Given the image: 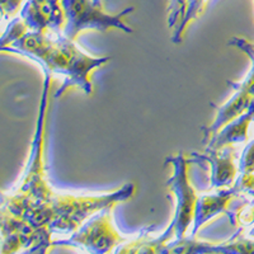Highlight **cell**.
I'll return each mask as SVG.
<instances>
[{"label":"cell","mask_w":254,"mask_h":254,"mask_svg":"<svg viewBox=\"0 0 254 254\" xmlns=\"http://www.w3.org/2000/svg\"><path fill=\"white\" fill-rule=\"evenodd\" d=\"M49 32H33L27 33L23 37L13 42L9 46L1 49L5 51L22 54L24 56L37 60L49 72H58L66 75L64 85L56 93V97L63 94L67 88L78 85L84 92L89 94L92 92L90 72L95 67L101 66L111 60L110 58L93 59L85 55L72 41L64 37L52 40L49 37Z\"/></svg>","instance_id":"cell-1"},{"label":"cell","mask_w":254,"mask_h":254,"mask_svg":"<svg viewBox=\"0 0 254 254\" xmlns=\"http://www.w3.org/2000/svg\"><path fill=\"white\" fill-rule=\"evenodd\" d=\"M133 190L135 186L128 183L115 193L99 197L55 193L50 201L27 211L23 217L35 226H47L59 231H76L87 217L125 201L133 193Z\"/></svg>","instance_id":"cell-2"},{"label":"cell","mask_w":254,"mask_h":254,"mask_svg":"<svg viewBox=\"0 0 254 254\" xmlns=\"http://www.w3.org/2000/svg\"><path fill=\"white\" fill-rule=\"evenodd\" d=\"M190 160H188L183 154H178L177 156H171L167 159V164H172L174 168V173L168 181V186L171 187L177 199L176 215L173 217L171 226L165 230L164 234L153 242L139 239L136 242L126 244V247L120 248L119 252L131 253V252H163V247L167 243L176 238V240L185 239L186 231L194 220L196 212L197 196L193 186L190 182Z\"/></svg>","instance_id":"cell-3"},{"label":"cell","mask_w":254,"mask_h":254,"mask_svg":"<svg viewBox=\"0 0 254 254\" xmlns=\"http://www.w3.org/2000/svg\"><path fill=\"white\" fill-rule=\"evenodd\" d=\"M46 71V70H45ZM50 74L46 71V80H45V92L41 103L40 119H38L37 132H36L35 141L32 146L31 160H29L28 169H27L24 178L20 182L19 190L6 201L4 198L3 210L8 211L15 216L23 217L27 211L47 202L54 197L55 192L50 188L46 181L44 179V164H42V149H44V128H45V115L47 107V92H49Z\"/></svg>","instance_id":"cell-4"},{"label":"cell","mask_w":254,"mask_h":254,"mask_svg":"<svg viewBox=\"0 0 254 254\" xmlns=\"http://www.w3.org/2000/svg\"><path fill=\"white\" fill-rule=\"evenodd\" d=\"M61 5L65 13L64 36L71 41L75 40L81 31L88 28L107 31L112 27H117L126 32H132L122 19L133 9H127L117 15H111L103 10L102 0H61Z\"/></svg>","instance_id":"cell-5"},{"label":"cell","mask_w":254,"mask_h":254,"mask_svg":"<svg viewBox=\"0 0 254 254\" xmlns=\"http://www.w3.org/2000/svg\"><path fill=\"white\" fill-rule=\"evenodd\" d=\"M113 207V206H112ZM112 207H107L94 215L89 222L81 226L70 239L55 242V244H70L87 248L95 253L111 252L115 246L125 242L124 238L115 230L112 222Z\"/></svg>","instance_id":"cell-6"},{"label":"cell","mask_w":254,"mask_h":254,"mask_svg":"<svg viewBox=\"0 0 254 254\" xmlns=\"http://www.w3.org/2000/svg\"><path fill=\"white\" fill-rule=\"evenodd\" d=\"M231 84V83H230ZM234 89L238 92L226 104L222 107L217 108V116L214 124L211 126L205 127V142L208 141L211 137H214L222 127L230 124L231 121L237 120L244 112L251 108L252 103L254 102V67L252 70L251 75L248 76L244 83L242 84H231Z\"/></svg>","instance_id":"cell-7"},{"label":"cell","mask_w":254,"mask_h":254,"mask_svg":"<svg viewBox=\"0 0 254 254\" xmlns=\"http://www.w3.org/2000/svg\"><path fill=\"white\" fill-rule=\"evenodd\" d=\"M194 158L198 160H205L211 165V188L229 187L233 183L237 174V168L234 163V151L231 145L222 147L220 150H208L206 155H197Z\"/></svg>","instance_id":"cell-8"},{"label":"cell","mask_w":254,"mask_h":254,"mask_svg":"<svg viewBox=\"0 0 254 254\" xmlns=\"http://www.w3.org/2000/svg\"><path fill=\"white\" fill-rule=\"evenodd\" d=\"M237 194V190L231 188L229 190H219L216 193L203 194L198 197L196 212H194L193 233H196L206 221L217 216L219 214H222V212L229 214L231 206L235 202Z\"/></svg>","instance_id":"cell-9"},{"label":"cell","mask_w":254,"mask_h":254,"mask_svg":"<svg viewBox=\"0 0 254 254\" xmlns=\"http://www.w3.org/2000/svg\"><path fill=\"white\" fill-rule=\"evenodd\" d=\"M203 5H205V0H188L187 12H186L185 18H183L182 23L178 27V29H176L173 37H172V40H173L174 42H177V44L181 42L183 33H185V29L187 28L188 24L197 17V14H198L199 12H202Z\"/></svg>","instance_id":"cell-10"},{"label":"cell","mask_w":254,"mask_h":254,"mask_svg":"<svg viewBox=\"0 0 254 254\" xmlns=\"http://www.w3.org/2000/svg\"><path fill=\"white\" fill-rule=\"evenodd\" d=\"M29 29L28 24L26 23V20L22 19H15L10 26H9L8 31L3 35L1 38V47L6 46V45H12L13 42L18 41L19 38L23 37L27 35V31Z\"/></svg>","instance_id":"cell-11"},{"label":"cell","mask_w":254,"mask_h":254,"mask_svg":"<svg viewBox=\"0 0 254 254\" xmlns=\"http://www.w3.org/2000/svg\"><path fill=\"white\" fill-rule=\"evenodd\" d=\"M254 171V141L247 146L240 160V173H252Z\"/></svg>","instance_id":"cell-12"},{"label":"cell","mask_w":254,"mask_h":254,"mask_svg":"<svg viewBox=\"0 0 254 254\" xmlns=\"http://www.w3.org/2000/svg\"><path fill=\"white\" fill-rule=\"evenodd\" d=\"M20 3H22V0H3V14L13 15L17 12Z\"/></svg>","instance_id":"cell-13"}]
</instances>
